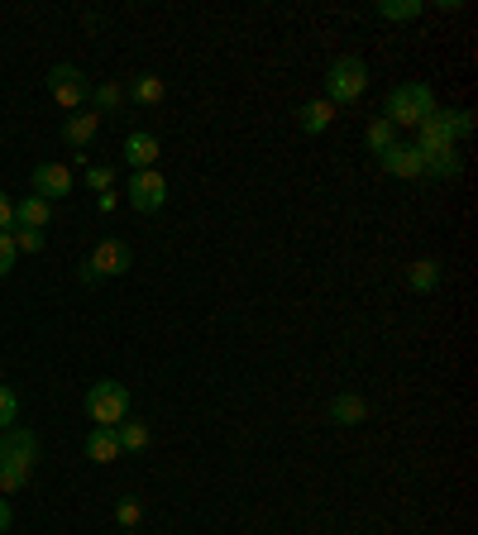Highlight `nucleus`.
Wrapping results in <instances>:
<instances>
[{
    "instance_id": "412c9836",
    "label": "nucleus",
    "mask_w": 478,
    "mask_h": 535,
    "mask_svg": "<svg viewBox=\"0 0 478 535\" xmlns=\"http://www.w3.org/2000/svg\"><path fill=\"white\" fill-rule=\"evenodd\" d=\"M459 168H464V163H459L455 149L426 153V177H440V182H445V177H459Z\"/></svg>"
},
{
    "instance_id": "dca6fc26",
    "label": "nucleus",
    "mask_w": 478,
    "mask_h": 535,
    "mask_svg": "<svg viewBox=\"0 0 478 535\" xmlns=\"http://www.w3.org/2000/svg\"><path fill=\"white\" fill-rule=\"evenodd\" d=\"M330 125H335V106H330L326 96H321V101H306V106H297V129H302V134H326Z\"/></svg>"
},
{
    "instance_id": "f3484780",
    "label": "nucleus",
    "mask_w": 478,
    "mask_h": 535,
    "mask_svg": "<svg viewBox=\"0 0 478 535\" xmlns=\"http://www.w3.org/2000/svg\"><path fill=\"white\" fill-rule=\"evenodd\" d=\"M82 450H87L91 464H115V459H120V440H115V430L110 426H96L87 435V445H82Z\"/></svg>"
},
{
    "instance_id": "a211bd4d",
    "label": "nucleus",
    "mask_w": 478,
    "mask_h": 535,
    "mask_svg": "<svg viewBox=\"0 0 478 535\" xmlns=\"http://www.w3.org/2000/svg\"><path fill=\"white\" fill-rule=\"evenodd\" d=\"M130 101H139V106H158L163 96H168V82L163 77H153V72H144V77H134V86L125 91Z\"/></svg>"
},
{
    "instance_id": "5701e85b",
    "label": "nucleus",
    "mask_w": 478,
    "mask_h": 535,
    "mask_svg": "<svg viewBox=\"0 0 478 535\" xmlns=\"http://www.w3.org/2000/svg\"><path fill=\"white\" fill-rule=\"evenodd\" d=\"M392 144H397V129H392L388 120H373V125L364 129V149L369 153H388Z\"/></svg>"
},
{
    "instance_id": "39448f33",
    "label": "nucleus",
    "mask_w": 478,
    "mask_h": 535,
    "mask_svg": "<svg viewBox=\"0 0 478 535\" xmlns=\"http://www.w3.org/2000/svg\"><path fill=\"white\" fill-rule=\"evenodd\" d=\"M125 201H130V211L139 215H153L163 211V201H168V177L158 168H144V172H130V187H125Z\"/></svg>"
},
{
    "instance_id": "393cba45",
    "label": "nucleus",
    "mask_w": 478,
    "mask_h": 535,
    "mask_svg": "<svg viewBox=\"0 0 478 535\" xmlns=\"http://www.w3.org/2000/svg\"><path fill=\"white\" fill-rule=\"evenodd\" d=\"M15 416H20V397H15L10 387L0 383V430H10V426H15Z\"/></svg>"
},
{
    "instance_id": "7c9ffc66",
    "label": "nucleus",
    "mask_w": 478,
    "mask_h": 535,
    "mask_svg": "<svg viewBox=\"0 0 478 535\" xmlns=\"http://www.w3.org/2000/svg\"><path fill=\"white\" fill-rule=\"evenodd\" d=\"M0 230H15V201L0 192Z\"/></svg>"
},
{
    "instance_id": "4be33fe9",
    "label": "nucleus",
    "mask_w": 478,
    "mask_h": 535,
    "mask_svg": "<svg viewBox=\"0 0 478 535\" xmlns=\"http://www.w3.org/2000/svg\"><path fill=\"white\" fill-rule=\"evenodd\" d=\"M120 101H125V86H115V82L91 86V110H96V115H110V110H120Z\"/></svg>"
},
{
    "instance_id": "ddd939ff",
    "label": "nucleus",
    "mask_w": 478,
    "mask_h": 535,
    "mask_svg": "<svg viewBox=\"0 0 478 535\" xmlns=\"http://www.w3.org/2000/svg\"><path fill=\"white\" fill-rule=\"evenodd\" d=\"M326 416L335 421V426H364V421H369V402H364L359 392H335Z\"/></svg>"
},
{
    "instance_id": "6e6552de",
    "label": "nucleus",
    "mask_w": 478,
    "mask_h": 535,
    "mask_svg": "<svg viewBox=\"0 0 478 535\" xmlns=\"http://www.w3.org/2000/svg\"><path fill=\"white\" fill-rule=\"evenodd\" d=\"M87 263H91V273H96V278H125V273L134 268V254H130V244H125V239H101V244H96V254H91Z\"/></svg>"
},
{
    "instance_id": "cd10ccee",
    "label": "nucleus",
    "mask_w": 478,
    "mask_h": 535,
    "mask_svg": "<svg viewBox=\"0 0 478 535\" xmlns=\"http://www.w3.org/2000/svg\"><path fill=\"white\" fill-rule=\"evenodd\" d=\"M87 187L96 196L110 192V187H115V168H110V163H106V168H87Z\"/></svg>"
},
{
    "instance_id": "f03ea898",
    "label": "nucleus",
    "mask_w": 478,
    "mask_h": 535,
    "mask_svg": "<svg viewBox=\"0 0 478 535\" xmlns=\"http://www.w3.org/2000/svg\"><path fill=\"white\" fill-rule=\"evenodd\" d=\"M364 91H369V63L354 58V53H340L326 67V101L330 106H354Z\"/></svg>"
},
{
    "instance_id": "9d476101",
    "label": "nucleus",
    "mask_w": 478,
    "mask_h": 535,
    "mask_svg": "<svg viewBox=\"0 0 478 535\" xmlns=\"http://www.w3.org/2000/svg\"><path fill=\"white\" fill-rule=\"evenodd\" d=\"M72 192V172L67 163H39L34 168V196H44V201H58V196Z\"/></svg>"
},
{
    "instance_id": "20e7f679",
    "label": "nucleus",
    "mask_w": 478,
    "mask_h": 535,
    "mask_svg": "<svg viewBox=\"0 0 478 535\" xmlns=\"http://www.w3.org/2000/svg\"><path fill=\"white\" fill-rule=\"evenodd\" d=\"M48 96H53V101H58V106L72 115V110H87L91 82L72 63H58V67H48Z\"/></svg>"
},
{
    "instance_id": "f8f14e48",
    "label": "nucleus",
    "mask_w": 478,
    "mask_h": 535,
    "mask_svg": "<svg viewBox=\"0 0 478 535\" xmlns=\"http://www.w3.org/2000/svg\"><path fill=\"white\" fill-rule=\"evenodd\" d=\"M96 129H101V115H96V110H72L63 120V144L82 153L91 139H96Z\"/></svg>"
},
{
    "instance_id": "bb28decb",
    "label": "nucleus",
    "mask_w": 478,
    "mask_h": 535,
    "mask_svg": "<svg viewBox=\"0 0 478 535\" xmlns=\"http://www.w3.org/2000/svg\"><path fill=\"white\" fill-rule=\"evenodd\" d=\"M24 483H29V473H20V469H10V464H0V497H10V493H20Z\"/></svg>"
},
{
    "instance_id": "6ab92c4d",
    "label": "nucleus",
    "mask_w": 478,
    "mask_h": 535,
    "mask_svg": "<svg viewBox=\"0 0 478 535\" xmlns=\"http://www.w3.org/2000/svg\"><path fill=\"white\" fill-rule=\"evenodd\" d=\"M421 10H426L421 0H373V15H378V20H392V24L416 20Z\"/></svg>"
},
{
    "instance_id": "423d86ee",
    "label": "nucleus",
    "mask_w": 478,
    "mask_h": 535,
    "mask_svg": "<svg viewBox=\"0 0 478 535\" xmlns=\"http://www.w3.org/2000/svg\"><path fill=\"white\" fill-rule=\"evenodd\" d=\"M0 464H10V469H20V473H34V464H39V435L24 426H10L0 435Z\"/></svg>"
},
{
    "instance_id": "1a4fd4ad",
    "label": "nucleus",
    "mask_w": 478,
    "mask_h": 535,
    "mask_svg": "<svg viewBox=\"0 0 478 535\" xmlns=\"http://www.w3.org/2000/svg\"><path fill=\"white\" fill-rule=\"evenodd\" d=\"M378 163H383V172L388 177H426V158H421V149L416 144H407V139H397L388 153H378Z\"/></svg>"
},
{
    "instance_id": "2f4dec72",
    "label": "nucleus",
    "mask_w": 478,
    "mask_h": 535,
    "mask_svg": "<svg viewBox=\"0 0 478 535\" xmlns=\"http://www.w3.org/2000/svg\"><path fill=\"white\" fill-rule=\"evenodd\" d=\"M10 521H15V512H10V502H5V497H0V535L10 531Z\"/></svg>"
},
{
    "instance_id": "473e14b6",
    "label": "nucleus",
    "mask_w": 478,
    "mask_h": 535,
    "mask_svg": "<svg viewBox=\"0 0 478 535\" xmlns=\"http://www.w3.org/2000/svg\"><path fill=\"white\" fill-rule=\"evenodd\" d=\"M96 211H101V215L115 211V192H101V196H96Z\"/></svg>"
},
{
    "instance_id": "0eeeda50",
    "label": "nucleus",
    "mask_w": 478,
    "mask_h": 535,
    "mask_svg": "<svg viewBox=\"0 0 478 535\" xmlns=\"http://www.w3.org/2000/svg\"><path fill=\"white\" fill-rule=\"evenodd\" d=\"M416 149L421 158L426 153H440V149H455V110H435L416 125Z\"/></svg>"
},
{
    "instance_id": "c756f323",
    "label": "nucleus",
    "mask_w": 478,
    "mask_h": 535,
    "mask_svg": "<svg viewBox=\"0 0 478 535\" xmlns=\"http://www.w3.org/2000/svg\"><path fill=\"white\" fill-rule=\"evenodd\" d=\"M474 134V110H455V139H469Z\"/></svg>"
},
{
    "instance_id": "7ed1b4c3",
    "label": "nucleus",
    "mask_w": 478,
    "mask_h": 535,
    "mask_svg": "<svg viewBox=\"0 0 478 535\" xmlns=\"http://www.w3.org/2000/svg\"><path fill=\"white\" fill-rule=\"evenodd\" d=\"M87 416L96 421V426H120L125 416H130V387L125 383H115V378H101V383H91L87 387Z\"/></svg>"
},
{
    "instance_id": "f257e3e1",
    "label": "nucleus",
    "mask_w": 478,
    "mask_h": 535,
    "mask_svg": "<svg viewBox=\"0 0 478 535\" xmlns=\"http://www.w3.org/2000/svg\"><path fill=\"white\" fill-rule=\"evenodd\" d=\"M435 91L426 82H402L388 91V101H383V120L392 129H416L426 115H435Z\"/></svg>"
},
{
    "instance_id": "72a5a7b5",
    "label": "nucleus",
    "mask_w": 478,
    "mask_h": 535,
    "mask_svg": "<svg viewBox=\"0 0 478 535\" xmlns=\"http://www.w3.org/2000/svg\"><path fill=\"white\" fill-rule=\"evenodd\" d=\"M120 535H134V531H120Z\"/></svg>"
},
{
    "instance_id": "4468645a",
    "label": "nucleus",
    "mask_w": 478,
    "mask_h": 535,
    "mask_svg": "<svg viewBox=\"0 0 478 535\" xmlns=\"http://www.w3.org/2000/svg\"><path fill=\"white\" fill-rule=\"evenodd\" d=\"M48 220H53V201H44L34 192L15 201V230H44Z\"/></svg>"
},
{
    "instance_id": "a878e982",
    "label": "nucleus",
    "mask_w": 478,
    "mask_h": 535,
    "mask_svg": "<svg viewBox=\"0 0 478 535\" xmlns=\"http://www.w3.org/2000/svg\"><path fill=\"white\" fill-rule=\"evenodd\" d=\"M15 254H39L44 249V230H15Z\"/></svg>"
},
{
    "instance_id": "9b49d317",
    "label": "nucleus",
    "mask_w": 478,
    "mask_h": 535,
    "mask_svg": "<svg viewBox=\"0 0 478 535\" xmlns=\"http://www.w3.org/2000/svg\"><path fill=\"white\" fill-rule=\"evenodd\" d=\"M163 158V144H158V134H149V129H134L130 139H125V163H130L134 172L153 168Z\"/></svg>"
},
{
    "instance_id": "c85d7f7f",
    "label": "nucleus",
    "mask_w": 478,
    "mask_h": 535,
    "mask_svg": "<svg viewBox=\"0 0 478 535\" xmlns=\"http://www.w3.org/2000/svg\"><path fill=\"white\" fill-rule=\"evenodd\" d=\"M15 273V239L10 230H0V278H10Z\"/></svg>"
},
{
    "instance_id": "2eb2a0df",
    "label": "nucleus",
    "mask_w": 478,
    "mask_h": 535,
    "mask_svg": "<svg viewBox=\"0 0 478 535\" xmlns=\"http://www.w3.org/2000/svg\"><path fill=\"white\" fill-rule=\"evenodd\" d=\"M440 278H445V263H440V258H416L412 268H407V287H412L416 297H431L435 287H440Z\"/></svg>"
},
{
    "instance_id": "aec40b11",
    "label": "nucleus",
    "mask_w": 478,
    "mask_h": 535,
    "mask_svg": "<svg viewBox=\"0 0 478 535\" xmlns=\"http://www.w3.org/2000/svg\"><path fill=\"white\" fill-rule=\"evenodd\" d=\"M115 440H120V454H139L149 445V426H144V421H120V426H115Z\"/></svg>"
},
{
    "instance_id": "b1692460",
    "label": "nucleus",
    "mask_w": 478,
    "mask_h": 535,
    "mask_svg": "<svg viewBox=\"0 0 478 535\" xmlns=\"http://www.w3.org/2000/svg\"><path fill=\"white\" fill-rule=\"evenodd\" d=\"M139 516H144V502H139V497H125V502L115 507V521H120V531H134V526H139Z\"/></svg>"
}]
</instances>
